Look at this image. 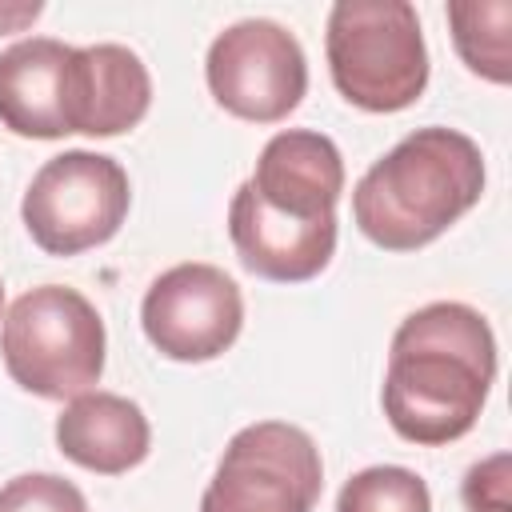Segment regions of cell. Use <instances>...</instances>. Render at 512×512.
I'll return each instance as SVG.
<instances>
[{
    "mask_svg": "<svg viewBox=\"0 0 512 512\" xmlns=\"http://www.w3.org/2000/svg\"><path fill=\"white\" fill-rule=\"evenodd\" d=\"M40 16V4L32 0V4H8V8H0V36L4 32H16L20 24H28V20H36Z\"/></svg>",
    "mask_w": 512,
    "mask_h": 512,
    "instance_id": "obj_17",
    "label": "cell"
},
{
    "mask_svg": "<svg viewBox=\"0 0 512 512\" xmlns=\"http://www.w3.org/2000/svg\"><path fill=\"white\" fill-rule=\"evenodd\" d=\"M88 60L52 36H28L0 52V124L28 140L84 132Z\"/></svg>",
    "mask_w": 512,
    "mask_h": 512,
    "instance_id": "obj_10",
    "label": "cell"
},
{
    "mask_svg": "<svg viewBox=\"0 0 512 512\" xmlns=\"http://www.w3.org/2000/svg\"><path fill=\"white\" fill-rule=\"evenodd\" d=\"M216 104L252 124L284 120L308 92V60L300 40L264 16L228 24L204 60Z\"/></svg>",
    "mask_w": 512,
    "mask_h": 512,
    "instance_id": "obj_8",
    "label": "cell"
},
{
    "mask_svg": "<svg viewBox=\"0 0 512 512\" xmlns=\"http://www.w3.org/2000/svg\"><path fill=\"white\" fill-rule=\"evenodd\" d=\"M0 356L24 392L72 400L104 372V320L96 304L64 284H40L12 300L0 324Z\"/></svg>",
    "mask_w": 512,
    "mask_h": 512,
    "instance_id": "obj_5",
    "label": "cell"
},
{
    "mask_svg": "<svg viewBox=\"0 0 512 512\" xmlns=\"http://www.w3.org/2000/svg\"><path fill=\"white\" fill-rule=\"evenodd\" d=\"M0 512H88V500L56 472H24L0 488Z\"/></svg>",
    "mask_w": 512,
    "mask_h": 512,
    "instance_id": "obj_15",
    "label": "cell"
},
{
    "mask_svg": "<svg viewBox=\"0 0 512 512\" xmlns=\"http://www.w3.org/2000/svg\"><path fill=\"white\" fill-rule=\"evenodd\" d=\"M0 304H4V284H0Z\"/></svg>",
    "mask_w": 512,
    "mask_h": 512,
    "instance_id": "obj_18",
    "label": "cell"
},
{
    "mask_svg": "<svg viewBox=\"0 0 512 512\" xmlns=\"http://www.w3.org/2000/svg\"><path fill=\"white\" fill-rule=\"evenodd\" d=\"M328 72L364 112H400L428 84V48L408 0H340L328 12Z\"/></svg>",
    "mask_w": 512,
    "mask_h": 512,
    "instance_id": "obj_4",
    "label": "cell"
},
{
    "mask_svg": "<svg viewBox=\"0 0 512 512\" xmlns=\"http://www.w3.org/2000/svg\"><path fill=\"white\" fill-rule=\"evenodd\" d=\"M496 380V336L460 300H436L400 320L384 372V416L408 444H452L480 420Z\"/></svg>",
    "mask_w": 512,
    "mask_h": 512,
    "instance_id": "obj_2",
    "label": "cell"
},
{
    "mask_svg": "<svg viewBox=\"0 0 512 512\" xmlns=\"http://www.w3.org/2000/svg\"><path fill=\"white\" fill-rule=\"evenodd\" d=\"M128 204L132 184L120 160L72 148L40 164L20 200V216L48 256H76L108 244L120 232Z\"/></svg>",
    "mask_w": 512,
    "mask_h": 512,
    "instance_id": "obj_6",
    "label": "cell"
},
{
    "mask_svg": "<svg viewBox=\"0 0 512 512\" xmlns=\"http://www.w3.org/2000/svg\"><path fill=\"white\" fill-rule=\"evenodd\" d=\"M340 192L344 160L324 132H276L228 204V236L240 264L276 284L320 276L336 252Z\"/></svg>",
    "mask_w": 512,
    "mask_h": 512,
    "instance_id": "obj_1",
    "label": "cell"
},
{
    "mask_svg": "<svg viewBox=\"0 0 512 512\" xmlns=\"http://www.w3.org/2000/svg\"><path fill=\"white\" fill-rule=\"evenodd\" d=\"M56 444L72 464L120 476L148 456L152 428L136 400L116 392H80L56 416Z\"/></svg>",
    "mask_w": 512,
    "mask_h": 512,
    "instance_id": "obj_11",
    "label": "cell"
},
{
    "mask_svg": "<svg viewBox=\"0 0 512 512\" xmlns=\"http://www.w3.org/2000/svg\"><path fill=\"white\" fill-rule=\"evenodd\" d=\"M484 196L480 144L456 128H416L352 188L356 228L388 252H416L444 236Z\"/></svg>",
    "mask_w": 512,
    "mask_h": 512,
    "instance_id": "obj_3",
    "label": "cell"
},
{
    "mask_svg": "<svg viewBox=\"0 0 512 512\" xmlns=\"http://www.w3.org/2000/svg\"><path fill=\"white\" fill-rule=\"evenodd\" d=\"M88 120L84 136H120L148 116L152 76L124 44H88Z\"/></svg>",
    "mask_w": 512,
    "mask_h": 512,
    "instance_id": "obj_12",
    "label": "cell"
},
{
    "mask_svg": "<svg viewBox=\"0 0 512 512\" xmlns=\"http://www.w3.org/2000/svg\"><path fill=\"white\" fill-rule=\"evenodd\" d=\"M508 452H496L468 468L464 476V504L468 512H512V484H508Z\"/></svg>",
    "mask_w": 512,
    "mask_h": 512,
    "instance_id": "obj_16",
    "label": "cell"
},
{
    "mask_svg": "<svg viewBox=\"0 0 512 512\" xmlns=\"http://www.w3.org/2000/svg\"><path fill=\"white\" fill-rule=\"evenodd\" d=\"M336 512H432V496L412 468L372 464L344 480Z\"/></svg>",
    "mask_w": 512,
    "mask_h": 512,
    "instance_id": "obj_14",
    "label": "cell"
},
{
    "mask_svg": "<svg viewBox=\"0 0 512 512\" xmlns=\"http://www.w3.org/2000/svg\"><path fill=\"white\" fill-rule=\"evenodd\" d=\"M320 492L316 440L288 420H256L228 440L200 512H312Z\"/></svg>",
    "mask_w": 512,
    "mask_h": 512,
    "instance_id": "obj_7",
    "label": "cell"
},
{
    "mask_svg": "<svg viewBox=\"0 0 512 512\" xmlns=\"http://www.w3.org/2000/svg\"><path fill=\"white\" fill-rule=\"evenodd\" d=\"M448 24H452V44L468 64V72L492 84L512 80V48H508L512 4L508 0H456L448 4Z\"/></svg>",
    "mask_w": 512,
    "mask_h": 512,
    "instance_id": "obj_13",
    "label": "cell"
},
{
    "mask_svg": "<svg viewBox=\"0 0 512 512\" xmlns=\"http://www.w3.org/2000/svg\"><path fill=\"white\" fill-rule=\"evenodd\" d=\"M140 324L152 348L168 360H216L236 344L244 328V296L224 268L188 260L148 284Z\"/></svg>",
    "mask_w": 512,
    "mask_h": 512,
    "instance_id": "obj_9",
    "label": "cell"
}]
</instances>
